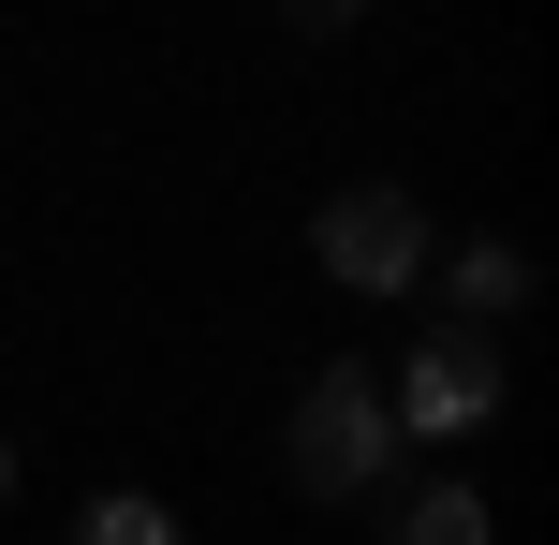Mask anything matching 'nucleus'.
Instances as JSON below:
<instances>
[{"instance_id": "f257e3e1", "label": "nucleus", "mask_w": 559, "mask_h": 545, "mask_svg": "<svg viewBox=\"0 0 559 545\" xmlns=\"http://www.w3.org/2000/svg\"><path fill=\"white\" fill-rule=\"evenodd\" d=\"M280 458H295V487H309V501H368V487H397V413H383V383H368V369L295 383V428H280Z\"/></svg>"}, {"instance_id": "f03ea898", "label": "nucleus", "mask_w": 559, "mask_h": 545, "mask_svg": "<svg viewBox=\"0 0 559 545\" xmlns=\"http://www.w3.org/2000/svg\"><path fill=\"white\" fill-rule=\"evenodd\" d=\"M383 413H397V442H472L486 413H501V340H472V324H427V340L383 369Z\"/></svg>"}, {"instance_id": "7ed1b4c3", "label": "nucleus", "mask_w": 559, "mask_h": 545, "mask_svg": "<svg viewBox=\"0 0 559 545\" xmlns=\"http://www.w3.org/2000/svg\"><path fill=\"white\" fill-rule=\"evenodd\" d=\"M427 251H442V236H427V206L383 192V177H368V192H324V222H309V265H324L338 295H413Z\"/></svg>"}, {"instance_id": "20e7f679", "label": "nucleus", "mask_w": 559, "mask_h": 545, "mask_svg": "<svg viewBox=\"0 0 559 545\" xmlns=\"http://www.w3.org/2000/svg\"><path fill=\"white\" fill-rule=\"evenodd\" d=\"M427 281L456 295V324H501V310H531V251H515V236H456V251H427Z\"/></svg>"}, {"instance_id": "39448f33", "label": "nucleus", "mask_w": 559, "mask_h": 545, "mask_svg": "<svg viewBox=\"0 0 559 545\" xmlns=\"http://www.w3.org/2000/svg\"><path fill=\"white\" fill-rule=\"evenodd\" d=\"M397 545H501V517H486L472 472H413L397 487Z\"/></svg>"}, {"instance_id": "423d86ee", "label": "nucleus", "mask_w": 559, "mask_h": 545, "mask_svg": "<svg viewBox=\"0 0 559 545\" xmlns=\"http://www.w3.org/2000/svg\"><path fill=\"white\" fill-rule=\"evenodd\" d=\"M74 545H177V517H163L147 487H104V501L74 517Z\"/></svg>"}, {"instance_id": "0eeeda50", "label": "nucleus", "mask_w": 559, "mask_h": 545, "mask_svg": "<svg viewBox=\"0 0 559 545\" xmlns=\"http://www.w3.org/2000/svg\"><path fill=\"white\" fill-rule=\"evenodd\" d=\"M0 487H15V442H0Z\"/></svg>"}]
</instances>
